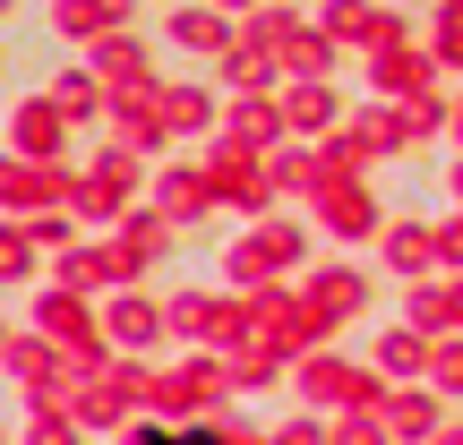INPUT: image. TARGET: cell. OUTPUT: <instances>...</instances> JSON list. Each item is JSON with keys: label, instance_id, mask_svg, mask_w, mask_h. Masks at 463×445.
I'll list each match as a JSON object with an SVG mask.
<instances>
[{"label": "cell", "instance_id": "cell-1", "mask_svg": "<svg viewBox=\"0 0 463 445\" xmlns=\"http://www.w3.org/2000/svg\"><path fill=\"white\" fill-rule=\"evenodd\" d=\"M164 445H215V437H164Z\"/></svg>", "mask_w": 463, "mask_h": 445}]
</instances>
